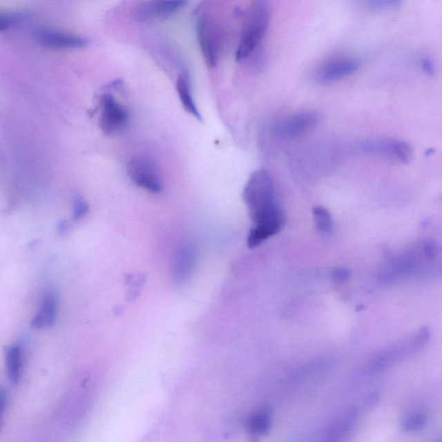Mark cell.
I'll return each mask as SVG.
<instances>
[{"mask_svg": "<svg viewBox=\"0 0 442 442\" xmlns=\"http://www.w3.org/2000/svg\"><path fill=\"white\" fill-rule=\"evenodd\" d=\"M440 251L433 240H424L403 253L388 259L378 273V281L389 285L416 272L424 262L433 260Z\"/></svg>", "mask_w": 442, "mask_h": 442, "instance_id": "obj_1", "label": "cell"}, {"mask_svg": "<svg viewBox=\"0 0 442 442\" xmlns=\"http://www.w3.org/2000/svg\"><path fill=\"white\" fill-rule=\"evenodd\" d=\"M271 10L267 2L254 1L249 7L245 17L243 32L238 44L236 54L237 61H242L251 57L261 44L269 28Z\"/></svg>", "mask_w": 442, "mask_h": 442, "instance_id": "obj_2", "label": "cell"}, {"mask_svg": "<svg viewBox=\"0 0 442 442\" xmlns=\"http://www.w3.org/2000/svg\"><path fill=\"white\" fill-rule=\"evenodd\" d=\"M242 196L252 223L278 205L275 200L274 183L266 169H258L252 173L245 183Z\"/></svg>", "mask_w": 442, "mask_h": 442, "instance_id": "obj_3", "label": "cell"}, {"mask_svg": "<svg viewBox=\"0 0 442 442\" xmlns=\"http://www.w3.org/2000/svg\"><path fill=\"white\" fill-rule=\"evenodd\" d=\"M197 39L207 67L212 68L217 64L219 57L221 34L219 26L211 15L206 3L197 7L195 12Z\"/></svg>", "mask_w": 442, "mask_h": 442, "instance_id": "obj_4", "label": "cell"}, {"mask_svg": "<svg viewBox=\"0 0 442 442\" xmlns=\"http://www.w3.org/2000/svg\"><path fill=\"white\" fill-rule=\"evenodd\" d=\"M428 340H430V330H427V328H423L418 332L416 336L410 338L405 343L394 345V347L385 349V351L376 355L372 362V372L376 373L385 372L401 361V358L405 357L407 354L424 347Z\"/></svg>", "mask_w": 442, "mask_h": 442, "instance_id": "obj_5", "label": "cell"}, {"mask_svg": "<svg viewBox=\"0 0 442 442\" xmlns=\"http://www.w3.org/2000/svg\"><path fill=\"white\" fill-rule=\"evenodd\" d=\"M363 153L397 162H409L413 157V151L409 144L393 138L366 140L358 145Z\"/></svg>", "mask_w": 442, "mask_h": 442, "instance_id": "obj_6", "label": "cell"}, {"mask_svg": "<svg viewBox=\"0 0 442 442\" xmlns=\"http://www.w3.org/2000/svg\"><path fill=\"white\" fill-rule=\"evenodd\" d=\"M99 103V124L104 133L113 136L126 129L129 115L126 108L110 93L102 95Z\"/></svg>", "mask_w": 442, "mask_h": 442, "instance_id": "obj_7", "label": "cell"}, {"mask_svg": "<svg viewBox=\"0 0 442 442\" xmlns=\"http://www.w3.org/2000/svg\"><path fill=\"white\" fill-rule=\"evenodd\" d=\"M321 119L323 117L317 110H300L280 119L274 127L275 133L285 140L299 137L318 126Z\"/></svg>", "mask_w": 442, "mask_h": 442, "instance_id": "obj_8", "label": "cell"}, {"mask_svg": "<svg viewBox=\"0 0 442 442\" xmlns=\"http://www.w3.org/2000/svg\"><path fill=\"white\" fill-rule=\"evenodd\" d=\"M127 175L140 188L152 193H160L162 182L154 162L145 157H134L127 164Z\"/></svg>", "mask_w": 442, "mask_h": 442, "instance_id": "obj_9", "label": "cell"}, {"mask_svg": "<svg viewBox=\"0 0 442 442\" xmlns=\"http://www.w3.org/2000/svg\"><path fill=\"white\" fill-rule=\"evenodd\" d=\"M358 66V61L354 58L335 55L318 66L314 77L320 84H332L354 74L357 71Z\"/></svg>", "mask_w": 442, "mask_h": 442, "instance_id": "obj_10", "label": "cell"}, {"mask_svg": "<svg viewBox=\"0 0 442 442\" xmlns=\"http://www.w3.org/2000/svg\"><path fill=\"white\" fill-rule=\"evenodd\" d=\"M285 222V213L278 204L274 209L255 221L254 226L248 235L249 247H257L269 238L274 236L282 230Z\"/></svg>", "mask_w": 442, "mask_h": 442, "instance_id": "obj_11", "label": "cell"}, {"mask_svg": "<svg viewBox=\"0 0 442 442\" xmlns=\"http://www.w3.org/2000/svg\"><path fill=\"white\" fill-rule=\"evenodd\" d=\"M34 35L38 44L52 50H75L84 48L88 43L84 37L50 28H40Z\"/></svg>", "mask_w": 442, "mask_h": 442, "instance_id": "obj_12", "label": "cell"}, {"mask_svg": "<svg viewBox=\"0 0 442 442\" xmlns=\"http://www.w3.org/2000/svg\"><path fill=\"white\" fill-rule=\"evenodd\" d=\"M197 251L195 245L185 242L180 245L173 261L172 278L178 285L188 281L195 269Z\"/></svg>", "mask_w": 442, "mask_h": 442, "instance_id": "obj_13", "label": "cell"}, {"mask_svg": "<svg viewBox=\"0 0 442 442\" xmlns=\"http://www.w3.org/2000/svg\"><path fill=\"white\" fill-rule=\"evenodd\" d=\"M186 5L184 1H148L141 3L135 10L138 21H151L174 15Z\"/></svg>", "mask_w": 442, "mask_h": 442, "instance_id": "obj_14", "label": "cell"}, {"mask_svg": "<svg viewBox=\"0 0 442 442\" xmlns=\"http://www.w3.org/2000/svg\"><path fill=\"white\" fill-rule=\"evenodd\" d=\"M358 412L356 409H350L342 414L334 421L330 428L329 434H327V441L325 442H345L351 436L358 423Z\"/></svg>", "mask_w": 442, "mask_h": 442, "instance_id": "obj_15", "label": "cell"}, {"mask_svg": "<svg viewBox=\"0 0 442 442\" xmlns=\"http://www.w3.org/2000/svg\"><path fill=\"white\" fill-rule=\"evenodd\" d=\"M57 296L53 292H48L41 300L39 309L31 320V326L36 329L53 326L57 318Z\"/></svg>", "mask_w": 442, "mask_h": 442, "instance_id": "obj_16", "label": "cell"}, {"mask_svg": "<svg viewBox=\"0 0 442 442\" xmlns=\"http://www.w3.org/2000/svg\"><path fill=\"white\" fill-rule=\"evenodd\" d=\"M272 412L269 407H261L248 418L247 428L251 436L258 437L267 434L271 430Z\"/></svg>", "mask_w": 442, "mask_h": 442, "instance_id": "obj_17", "label": "cell"}, {"mask_svg": "<svg viewBox=\"0 0 442 442\" xmlns=\"http://www.w3.org/2000/svg\"><path fill=\"white\" fill-rule=\"evenodd\" d=\"M176 91H177L180 100L184 109L196 119L202 121V114H200L198 107L193 99L191 83L186 74H182L178 76L176 81Z\"/></svg>", "mask_w": 442, "mask_h": 442, "instance_id": "obj_18", "label": "cell"}, {"mask_svg": "<svg viewBox=\"0 0 442 442\" xmlns=\"http://www.w3.org/2000/svg\"><path fill=\"white\" fill-rule=\"evenodd\" d=\"M6 365L10 381L17 385L20 381L23 367V350L19 345L13 344L7 349Z\"/></svg>", "mask_w": 442, "mask_h": 442, "instance_id": "obj_19", "label": "cell"}, {"mask_svg": "<svg viewBox=\"0 0 442 442\" xmlns=\"http://www.w3.org/2000/svg\"><path fill=\"white\" fill-rule=\"evenodd\" d=\"M428 423V414L424 410L411 411L403 416L401 421V427L407 433H416L424 430Z\"/></svg>", "mask_w": 442, "mask_h": 442, "instance_id": "obj_20", "label": "cell"}, {"mask_svg": "<svg viewBox=\"0 0 442 442\" xmlns=\"http://www.w3.org/2000/svg\"><path fill=\"white\" fill-rule=\"evenodd\" d=\"M313 215L318 231L324 236H330L333 233L334 223L328 210L320 206L314 207Z\"/></svg>", "mask_w": 442, "mask_h": 442, "instance_id": "obj_21", "label": "cell"}, {"mask_svg": "<svg viewBox=\"0 0 442 442\" xmlns=\"http://www.w3.org/2000/svg\"><path fill=\"white\" fill-rule=\"evenodd\" d=\"M88 212V203L85 202L81 197H76L74 202V209H73V217L75 220H79L84 217Z\"/></svg>", "mask_w": 442, "mask_h": 442, "instance_id": "obj_22", "label": "cell"}, {"mask_svg": "<svg viewBox=\"0 0 442 442\" xmlns=\"http://www.w3.org/2000/svg\"><path fill=\"white\" fill-rule=\"evenodd\" d=\"M367 5L373 10H389L398 7L400 2L394 1V0H373V1H369Z\"/></svg>", "mask_w": 442, "mask_h": 442, "instance_id": "obj_23", "label": "cell"}, {"mask_svg": "<svg viewBox=\"0 0 442 442\" xmlns=\"http://www.w3.org/2000/svg\"><path fill=\"white\" fill-rule=\"evenodd\" d=\"M334 281L337 282H344L350 279L351 273L347 269L337 268L332 273Z\"/></svg>", "mask_w": 442, "mask_h": 442, "instance_id": "obj_24", "label": "cell"}, {"mask_svg": "<svg viewBox=\"0 0 442 442\" xmlns=\"http://www.w3.org/2000/svg\"><path fill=\"white\" fill-rule=\"evenodd\" d=\"M15 21V17L8 13H2L1 15H0V30L3 31L8 30L9 28L13 26Z\"/></svg>", "mask_w": 442, "mask_h": 442, "instance_id": "obj_25", "label": "cell"}, {"mask_svg": "<svg viewBox=\"0 0 442 442\" xmlns=\"http://www.w3.org/2000/svg\"><path fill=\"white\" fill-rule=\"evenodd\" d=\"M380 394L378 392H372L365 400V407H375L378 404Z\"/></svg>", "mask_w": 442, "mask_h": 442, "instance_id": "obj_26", "label": "cell"}, {"mask_svg": "<svg viewBox=\"0 0 442 442\" xmlns=\"http://www.w3.org/2000/svg\"><path fill=\"white\" fill-rule=\"evenodd\" d=\"M440 442H442V441H440Z\"/></svg>", "mask_w": 442, "mask_h": 442, "instance_id": "obj_27", "label": "cell"}]
</instances>
